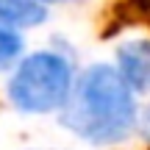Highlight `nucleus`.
<instances>
[{"label":"nucleus","mask_w":150,"mask_h":150,"mask_svg":"<svg viewBox=\"0 0 150 150\" xmlns=\"http://www.w3.org/2000/svg\"><path fill=\"white\" fill-rule=\"evenodd\" d=\"M61 122L92 145L122 142L136 122L134 89L125 83L117 67L92 64L72 86Z\"/></svg>","instance_id":"nucleus-1"},{"label":"nucleus","mask_w":150,"mask_h":150,"mask_svg":"<svg viewBox=\"0 0 150 150\" xmlns=\"http://www.w3.org/2000/svg\"><path fill=\"white\" fill-rule=\"evenodd\" d=\"M70 61L59 53H33L17 67L8 81V100L25 114H47L67 106L72 95Z\"/></svg>","instance_id":"nucleus-2"},{"label":"nucleus","mask_w":150,"mask_h":150,"mask_svg":"<svg viewBox=\"0 0 150 150\" xmlns=\"http://www.w3.org/2000/svg\"><path fill=\"white\" fill-rule=\"evenodd\" d=\"M117 70L134 92H150V42L147 39H134V42L120 45Z\"/></svg>","instance_id":"nucleus-3"},{"label":"nucleus","mask_w":150,"mask_h":150,"mask_svg":"<svg viewBox=\"0 0 150 150\" xmlns=\"http://www.w3.org/2000/svg\"><path fill=\"white\" fill-rule=\"evenodd\" d=\"M45 20V3L39 0H0V22L8 28H31Z\"/></svg>","instance_id":"nucleus-4"},{"label":"nucleus","mask_w":150,"mask_h":150,"mask_svg":"<svg viewBox=\"0 0 150 150\" xmlns=\"http://www.w3.org/2000/svg\"><path fill=\"white\" fill-rule=\"evenodd\" d=\"M150 25V0H120L111 8V28L106 33H114L125 25Z\"/></svg>","instance_id":"nucleus-5"},{"label":"nucleus","mask_w":150,"mask_h":150,"mask_svg":"<svg viewBox=\"0 0 150 150\" xmlns=\"http://www.w3.org/2000/svg\"><path fill=\"white\" fill-rule=\"evenodd\" d=\"M20 53H22V39L17 36L14 28H8V25L0 22V67L11 64Z\"/></svg>","instance_id":"nucleus-6"},{"label":"nucleus","mask_w":150,"mask_h":150,"mask_svg":"<svg viewBox=\"0 0 150 150\" xmlns=\"http://www.w3.org/2000/svg\"><path fill=\"white\" fill-rule=\"evenodd\" d=\"M39 3H59V0H39Z\"/></svg>","instance_id":"nucleus-7"}]
</instances>
